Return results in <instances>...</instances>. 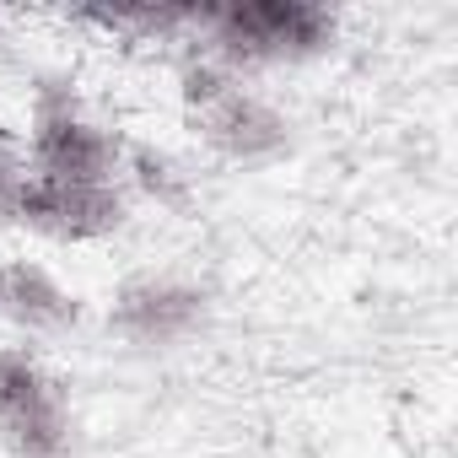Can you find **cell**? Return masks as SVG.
I'll return each mask as SVG.
<instances>
[{
    "label": "cell",
    "instance_id": "obj_10",
    "mask_svg": "<svg viewBox=\"0 0 458 458\" xmlns=\"http://www.w3.org/2000/svg\"><path fill=\"white\" fill-rule=\"evenodd\" d=\"M22 178H28V167H17L12 157H0V221L17 210V189H22Z\"/></svg>",
    "mask_w": 458,
    "mask_h": 458
},
{
    "label": "cell",
    "instance_id": "obj_4",
    "mask_svg": "<svg viewBox=\"0 0 458 458\" xmlns=\"http://www.w3.org/2000/svg\"><path fill=\"white\" fill-rule=\"evenodd\" d=\"M199 130L221 157H233V162L270 157V151L286 146V119L270 103H259L254 92H226L216 108L199 114Z\"/></svg>",
    "mask_w": 458,
    "mask_h": 458
},
{
    "label": "cell",
    "instance_id": "obj_8",
    "mask_svg": "<svg viewBox=\"0 0 458 458\" xmlns=\"http://www.w3.org/2000/svg\"><path fill=\"white\" fill-rule=\"evenodd\" d=\"M226 92H238V87H233V71H226L216 55H199V60H189V65L178 71V98H183L194 114L216 108Z\"/></svg>",
    "mask_w": 458,
    "mask_h": 458
},
{
    "label": "cell",
    "instance_id": "obj_5",
    "mask_svg": "<svg viewBox=\"0 0 458 458\" xmlns=\"http://www.w3.org/2000/svg\"><path fill=\"white\" fill-rule=\"evenodd\" d=\"M0 313L22 329H65L76 318V297L44 265H0Z\"/></svg>",
    "mask_w": 458,
    "mask_h": 458
},
{
    "label": "cell",
    "instance_id": "obj_2",
    "mask_svg": "<svg viewBox=\"0 0 458 458\" xmlns=\"http://www.w3.org/2000/svg\"><path fill=\"white\" fill-rule=\"evenodd\" d=\"M33 173L60 178V183H114L119 167V140L81 119L76 103H44L33 119V140H28Z\"/></svg>",
    "mask_w": 458,
    "mask_h": 458
},
{
    "label": "cell",
    "instance_id": "obj_9",
    "mask_svg": "<svg viewBox=\"0 0 458 458\" xmlns=\"http://www.w3.org/2000/svg\"><path fill=\"white\" fill-rule=\"evenodd\" d=\"M130 167H135V178H140V189H146L151 199H178L183 178H178V167H173L162 151H135Z\"/></svg>",
    "mask_w": 458,
    "mask_h": 458
},
{
    "label": "cell",
    "instance_id": "obj_7",
    "mask_svg": "<svg viewBox=\"0 0 458 458\" xmlns=\"http://www.w3.org/2000/svg\"><path fill=\"white\" fill-rule=\"evenodd\" d=\"M0 437H6L12 453H22V458H60V453L71 447V415H65V399L38 404L33 415L12 420Z\"/></svg>",
    "mask_w": 458,
    "mask_h": 458
},
{
    "label": "cell",
    "instance_id": "obj_3",
    "mask_svg": "<svg viewBox=\"0 0 458 458\" xmlns=\"http://www.w3.org/2000/svg\"><path fill=\"white\" fill-rule=\"evenodd\" d=\"M205 318V292L178 276H135L119 286L108 324L135 345H173Z\"/></svg>",
    "mask_w": 458,
    "mask_h": 458
},
{
    "label": "cell",
    "instance_id": "obj_1",
    "mask_svg": "<svg viewBox=\"0 0 458 458\" xmlns=\"http://www.w3.org/2000/svg\"><path fill=\"white\" fill-rule=\"evenodd\" d=\"M12 221L33 226L44 238H60V243H92L124 226V194L114 183H60V178L28 173L17 189Z\"/></svg>",
    "mask_w": 458,
    "mask_h": 458
},
{
    "label": "cell",
    "instance_id": "obj_6",
    "mask_svg": "<svg viewBox=\"0 0 458 458\" xmlns=\"http://www.w3.org/2000/svg\"><path fill=\"white\" fill-rule=\"evenodd\" d=\"M49 399H60V388L28 351H0V431Z\"/></svg>",
    "mask_w": 458,
    "mask_h": 458
}]
</instances>
